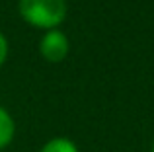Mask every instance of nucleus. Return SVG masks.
I'll list each match as a JSON object with an SVG mask.
<instances>
[{
	"instance_id": "f257e3e1",
	"label": "nucleus",
	"mask_w": 154,
	"mask_h": 152,
	"mask_svg": "<svg viewBox=\"0 0 154 152\" xmlns=\"http://www.w3.org/2000/svg\"><path fill=\"white\" fill-rule=\"evenodd\" d=\"M18 12L33 27L57 29L66 18V0H18Z\"/></svg>"
},
{
	"instance_id": "f03ea898",
	"label": "nucleus",
	"mask_w": 154,
	"mask_h": 152,
	"mask_svg": "<svg viewBox=\"0 0 154 152\" xmlns=\"http://www.w3.org/2000/svg\"><path fill=\"white\" fill-rule=\"evenodd\" d=\"M70 43L60 29H47L39 41V53L49 62H60L66 59Z\"/></svg>"
},
{
	"instance_id": "7ed1b4c3",
	"label": "nucleus",
	"mask_w": 154,
	"mask_h": 152,
	"mask_svg": "<svg viewBox=\"0 0 154 152\" xmlns=\"http://www.w3.org/2000/svg\"><path fill=\"white\" fill-rule=\"evenodd\" d=\"M16 137V121L6 107L0 105V148H6Z\"/></svg>"
},
{
	"instance_id": "20e7f679",
	"label": "nucleus",
	"mask_w": 154,
	"mask_h": 152,
	"mask_svg": "<svg viewBox=\"0 0 154 152\" xmlns=\"http://www.w3.org/2000/svg\"><path fill=\"white\" fill-rule=\"evenodd\" d=\"M39 152H80L78 146L66 137H55L51 141H47L45 144L41 146Z\"/></svg>"
},
{
	"instance_id": "39448f33",
	"label": "nucleus",
	"mask_w": 154,
	"mask_h": 152,
	"mask_svg": "<svg viewBox=\"0 0 154 152\" xmlns=\"http://www.w3.org/2000/svg\"><path fill=\"white\" fill-rule=\"evenodd\" d=\"M6 57H8V39H6V35L0 31V66L4 65Z\"/></svg>"
},
{
	"instance_id": "423d86ee",
	"label": "nucleus",
	"mask_w": 154,
	"mask_h": 152,
	"mask_svg": "<svg viewBox=\"0 0 154 152\" xmlns=\"http://www.w3.org/2000/svg\"><path fill=\"white\" fill-rule=\"evenodd\" d=\"M150 152H154V144H152V148H150Z\"/></svg>"
}]
</instances>
